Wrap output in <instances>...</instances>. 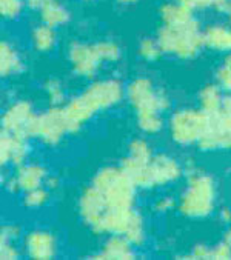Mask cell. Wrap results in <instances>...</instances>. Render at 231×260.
<instances>
[{
    "label": "cell",
    "mask_w": 231,
    "mask_h": 260,
    "mask_svg": "<svg viewBox=\"0 0 231 260\" xmlns=\"http://www.w3.org/2000/svg\"><path fill=\"white\" fill-rule=\"evenodd\" d=\"M217 208L216 179L197 167L185 171V186L178 197V213L188 220H204Z\"/></svg>",
    "instance_id": "obj_1"
},
{
    "label": "cell",
    "mask_w": 231,
    "mask_h": 260,
    "mask_svg": "<svg viewBox=\"0 0 231 260\" xmlns=\"http://www.w3.org/2000/svg\"><path fill=\"white\" fill-rule=\"evenodd\" d=\"M156 39L162 48L163 56H169L184 62L197 59L205 49L204 28L196 17L181 25L160 23L156 32Z\"/></svg>",
    "instance_id": "obj_2"
},
{
    "label": "cell",
    "mask_w": 231,
    "mask_h": 260,
    "mask_svg": "<svg viewBox=\"0 0 231 260\" xmlns=\"http://www.w3.org/2000/svg\"><path fill=\"white\" fill-rule=\"evenodd\" d=\"M90 183L100 192L111 211L130 210L136 206L139 189L121 165L100 167L91 177Z\"/></svg>",
    "instance_id": "obj_3"
},
{
    "label": "cell",
    "mask_w": 231,
    "mask_h": 260,
    "mask_svg": "<svg viewBox=\"0 0 231 260\" xmlns=\"http://www.w3.org/2000/svg\"><path fill=\"white\" fill-rule=\"evenodd\" d=\"M211 125V117L199 107H181L171 111L166 119L169 140L182 148L197 146Z\"/></svg>",
    "instance_id": "obj_4"
},
{
    "label": "cell",
    "mask_w": 231,
    "mask_h": 260,
    "mask_svg": "<svg viewBox=\"0 0 231 260\" xmlns=\"http://www.w3.org/2000/svg\"><path fill=\"white\" fill-rule=\"evenodd\" d=\"M130 177L139 191L162 189L185 177V165L168 152H156L145 168Z\"/></svg>",
    "instance_id": "obj_5"
},
{
    "label": "cell",
    "mask_w": 231,
    "mask_h": 260,
    "mask_svg": "<svg viewBox=\"0 0 231 260\" xmlns=\"http://www.w3.org/2000/svg\"><path fill=\"white\" fill-rule=\"evenodd\" d=\"M76 95L90 117L94 119L102 113L119 107L125 100V83L115 77H96Z\"/></svg>",
    "instance_id": "obj_6"
},
{
    "label": "cell",
    "mask_w": 231,
    "mask_h": 260,
    "mask_svg": "<svg viewBox=\"0 0 231 260\" xmlns=\"http://www.w3.org/2000/svg\"><path fill=\"white\" fill-rule=\"evenodd\" d=\"M125 100L136 113H168L171 110V97L157 86L150 77L136 76L125 85Z\"/></svg>",
    "instance_id": "obj_7"
},
{
    "label": "cell",
    "mask_w": 231,
    "mask_h": 260,
    "mask_svg": "<svg viewBox=\"0 0 231 260\" xmlns=\"http://www.w3.org/2000/svg\"><path fill=\"white\" fill-rule=\"evenodd\" d=\"M68 136H71V133L62 107H48L46 110L37 113L31 139L46 148H57L65 142Z\"/></svg>",
    "instance_id": "obj_8"
},
{
    "label": "cell",
    "mask_w": 231,
    "mask_h": 260,
    "mask_svg": "<svg viewBox=\"0 0 231 260\" xmlns=\"http://www.w3.org/2000/svg\"><path fill=\"white\" fill-rule=\"evenodd\" d=\"M67 60L71 73L82 80H93L103 67L94 43L73 40L67 48Z\"/></svg>",
    "instance_id": "obj_9"
},
{
    "label": "cell",
    "mask_w": 231,
    "mask_h": 260,
    "mask_svg": "<svg viewBox=\"0 0 231 260\" xmlns=\"http://www.w3.org/2000/svg\"><path fill=\"white\" fill-rule=\"evenodd\" d=\"M36 117H37V113L30 100L16 99L8 103L2 116H0V126H2L0 131L26 136L31 139Z\"/></svg>",
    "instance_id": "obj_10"
},
{
    "label": "cell",
    "mask_w": 231,
    "mask_h": 260,
    "mask_svg": "<svg viewBox=\"0 0 231 260\" xmlns=\"http://www.w3.org/2000/svg\"><path fill=\"white\" fill-rule=\"evenodd\" d=\"M23 255L33 260H51L59 252V240L49 228L37 226L28 230L22 237Z\"/></svg>",
    "instance_id": "obj_11"
},
{
    "label": "cell",
    "mask_w": 231,
    "mask_h": 260,
    "mask_svg": "<svg viewBox=\"0 0 231 260\" xmlns=\"http://www.w3.org/2000/svg\"><path fill=\"white\" fill-rule=\"evenodd\" d=\"M49 176L48 168L39 162H25L20 167H16V171L7 177L2 183L7 192L22 194L25 191L43 186Z\"/></svg>",
    "instance_id": "obj_12"
},
{
    "label": "cell",
    "mask_w": 231,
    "mask_h": 260,
    "mask_svg": "<svg viewBox=\"0 0 231 260\" xmlns=\"http://www.w3.org/2000/svg\"><path fill=\"white\" fill-rule=\"evenodd\" d=\"M197 148L202 152L231 151V110H222L211 117V125Z\"/></svg>",
    "instance_id": "obj_13"
},
{
    "label": "cell",
    "mask_w": 231,
    "mask_h": 260,
    "mask_svg": "<svg viewBox=\"0 0 231 260\" xmlns=\"http://www.w3.org/2000/svg\"><path fill=\"white\" fill-rule=\"evenodd\" d=\"M31 139L26 136L0 131V164L2 167H20L30 160Z\"/></svg>",
    "instance_id": "obj_14"
},
{
    "label": "cell",
    "mask_w": 231,
    "mask_h": 260,
    "mask_svg": "<svg viewBox=\"0 0 231 260\" xmlns=\"http://www.w3.org/2000/svg\"><path fill=\"white\" fill-rule=\"evenodd\" d=\"M137 248L121 234H109L103 240L99 251L88 254L91 260H134L137 257Z\"/></svg>",
    "instance_id": "obj_15"
},
{
    "label": "cell",
    "mask_w": 231,
    "mask_h": 260,
    "mask_svg": "<svg viewBox=\"0 0 231 260\" xmlns=\"http://www.w3.org/2000/svg\"><path fill=\"white\" fill-rule=\"evenodd\" d=\"M154 154L151 143L145 137H134L128 142L127 152L119 165L128 176H131L145 168L154 157Z\"/></svg>",
    "instance_id": "obj_16"
},
{
    "label": "cell",
    "mask_w": 231,
    "mask_h": 260,
    "mask_svg": "<svg viewBox=\"0 0 231 260\" xmlns=\"http://www.w3.org/2000/svg\"><path fill=\"white\" fill-rule=\"evenodd\" d=\"M205 49L216 54L231 53V23H210L204 28Z\"/></svg>",
    "instance_id": "obj_17"
},
{
    "label": "cell",
    "mask_w": 231,
    "mask_h": 260,
    "mask_svg": "<svg viewBox=\"0 0 231 260\" xmlns=\"http://www.w3.org/2000/svg\"><path fill=\"white\" fill-rule=\"evenodd\" d=\"M225 95L226 92L220 88L217 82H208L197 91V107L210 117H214L223 110Z\"/></svg>",
    "instance_id": "obj_18"
},
{
    "label": "cell",
    "mask_w": 231,
    "mask_h": 260,
    "mask_svg": "<svg viewBox=\"0 0 231 260\" xmlns=\"http://www.w3.org/2000/svg\"><path fill=\"white\" fill-rule=\"evenodd\" d=\"M25 71V62L17 46L10 40L0 43V76L2 79H11Z\"/></svg>",
    "instance_id": "obj_19"
},
{
    "label": "cell",
    "mask_w": 231,
    "mask_h": 260,
    "mask_svg": "<svg viewBox=\"0 0 231 260\" xmlns=\"http://www.w3.org/2000/svg\"><path fill=\"white\" fill-rule=\"evenodd\" d=\"M30 42L37 54H49L57 46V31L40 22L31 29Z\"/></svg>",
    "instance_id": "obj_20"
},
{
    "label": "cell",
    "mask_w": 231,
    "mask_h": 260,
    "mask_svg": "<svg viewBox=\"0 0 231 260\" xmlns=\"http://www.w3.org/2000/svg\"><path fill=\"white\" fill-rule=\"evenodd\" d=\"M194 11L179 2H166L159 8V17L162 25H181L194 19Z\"/></svg>",
    "instance_id": "obj_21"
},
{
    "label": "cell",
    "mask_w": 231,
    "mask_h": 260,
    "mask_svg": "<svg viewBox=\"0 0 231 260\" xmlns=\"http://www.w3.org/2000/svg\"><path fill=\"white\" fill-rule=\"evenodd\" d=\"M40 22L51 26V28H61L67 25L71 19V14L65 5H62L59 0H51L48 5H45L39 11Z\"/></svg>",
    "instance_id": "obj_22"
},
{
    "label": "cell",
    "mask_w": 231,
    "mask_h": 260,
    "mask_svg": "<svg viewBox=\"0 0 231 260\" xmlns=\"http://www.w3.org/2000/svg\"><path fill=\"white\" fill-rule=\"evenodd\" d=\"M51 194L52 191L48 189L45 185L25 191L20 194V205L25 211L30 213H36V211H42L43 208H46L51 202Z\"/></svg>",
    "instance_id": "obj_23"
},
{
    "label": "cell",
    "mask_w": 231,
    "mask_h": 260,
    "mask_svg": "<svg viewBox=\"0 0 231 260\" xmlns=\"http://www.w3.org/2000/svg\"><path fill=\"white\" fill-rule=\"evenodd\" d=\"M134 122L137 129L145 136H157L166 128V120L162 113L148 111V113H136Z\"/></svg>",
    "instance_id": "obj_24"
},
{
    "label": "cell",
    "mask_w": 231,
    "mask_h": 260,
    "mask_svg": "<svg viewBox=\"0 0 231 260\" xmlns=\"http://www.w3.org/2000/svg\"><path fill=\"white\" fill-rule=\"evenodd\" d=\"M42 91L46 97V102L49 107H62L68 100L67 89H65L64 83L55 77L46 79L42 85Z\"/></svg>",
    "instance_id": "obj_25"
},
{
    "label": "cell",
    "mask_w": 231,
    "mask_h": 260,
    "mask_svg": "<svg viewBox=\"0 0 231 260\" xmlns=\"http://www.w3.org/2000/svg\"><path fill=\"white\" fill-rule=\"evenodd\" d=\"M94 48L102 60L103 65L118 63L122 59V48L121 45L112 39H102L94 42Z\"/></svg>",
    "instance_id": "obj_26"
},
{
    "label": "cell",
    "mask_w": 231,
    "mask_h": 260,
    "mask_svg": "<svg viewBox=\"0 0 231 260\" xmlns=\"http://www.w3.org/2000/svg\"><path fill=\"white\" fill-rule=\"evenodd\" d=\"M137 56L145 63H156L163 56L162 48L156 37H143L137 43Z\"/></svg>",
    "instance_id": "obj_27"
},
{
    "label": "cell",
    "mask_w": 231,
    "mask_h": 260,
    "mask_svg": "<svg viewBox=\"0 0 231 260\" xmlns=\"http://www.w3.org/2000/svg\"><path fill=\"white\" fill-rule=\"evenodd\" d=\"M216 82L226 94H231V53L225 54L219 63L216 70Z\"/></svg>",
    "instance_id": "obj_28"
},
{
    "label": "cell",
    "mask_w": 231,
    "mask_h": 260,
    "mask_svg": "<svg viewBox=\"0 0 231 260\" xmlns=\"http://www.w3.org/2000/svg\"><path fill=\"white\" fill-rule=\"evenodd\" d=\"M25 0H0V14L5 20H16L23 11Z\"/></svg>",
    "instance_id": "obj_29"
},
{
    "label": "cell",
    "mask_w": 231,
    "mask_h": 260,
    "mask_svg": "<svg viewBox=\"0 0 231 260\" xmlns=\"http://www.w3.org/2000/svg\"><path fill=\"white\" fill-rule=\"evenodd\" d=\"M178 208V199H175L172 196H160L153 202V213L157 216H165L171 211H175Z\"/></svg>",
    "instance_id": "obj_30"
},
{
    "label": "cell",
    "mask_w": 231,
    "mask_h": 260,
    "mask_svg": "<svg viewBox=\"0 0 231 260\" xmlns=\"http://www.w3.org/2000/svg\"><path fill=\"white\" fill-rule=\"evenodd\" d=\"M23 230L19 223L16 222H7L2 225L0 228V240H5V242H22L23 237Z\"/></svg>",
    "instance_id": "obj_31"
},
{
    "label": "cell",
    "mask_w": 231,
    "mask_h": 260,
    "mask_svg": "<svg viewBox=\"0 0 231 260\" xmlns=\"http://www.w3.org/2000/svg\"><path fill=\"white\" fill-rule=\"evenodd\" d=\"M178 258H190V260H207L211 258V245H207L204 242L196 243L190 252L178 255Z\"/></svg>",
    "instance_id": "obj_32"
},
{
    "label": "cell",
    "mask_w": 231,
    "mask_h": 260,
    "mask_svg": "<svg viewBox=\"0 0 231 260\" xmlns=\"http://www.w3.org/2000/svg\"><path fill=\"white\" fill-rule=\"evenodd\" d=\"M22 254H23L22 246H17L16 242L0 240V258L2 260H16L20 258Z\"/></svg>",
    "instance_id": "obj_33"
},
{
    "label": "cell",
    "mask_w": 231,
    "mask_h": 260,
    "mask_svg": "<svg viewBox=\"0 0 231 260\" xmlns=\"http://www.w3.org/2000/svg\"><path fill=\"white\" fill-rule=\"evenodd\" d=\"M211 258L214 260H229L231 258V245L223 239L211 246Z\"/></svg>",
    "instance_id": "obj_34"
},
{
    "label": "cell",
    "mask_w": 231,
    "mask_h": 260,
    "mask_svg": "<svg viewBox=\"0 0 231 260\" xmlns=\"http://www.w3.org/2000/svg\"><path fill=\"white\" fill-rule=\"evenodd\" d=\"M176 2L185 5L191 11H205L208 8H213L214 0H176Z\"/></svg>",
    "instance_id": "obj_35"
},
{
    "label": "cell",
    "mask_w": 231,
    "mask_h": 260,
    "mask_svg": "<svg viewBox=\"0 0 231 260\" xmlns=\"http://www.w3.org/2000/svg\"><path fill=\"white\" fill-rule=\"evenodd\" d=\"M213 10L219 14H229L231 11V0H214Z\"/></svg>",
    "instance_id": "obj_36"
},
{
    "label": "cell",
    "mask_w": 231,
    "mask_h": 260,
    "mask_svg": "<svg viewBox=\"0 0 231 260\" xmlns=\"http://www.w3.org/2000/svg\"><path fill=\"white\" fill-rule=\"evenodd\" d=\"M51 2V0H25V5L28 10L31 11H40L45 5H48Z\"/></svg>",
    "instance_id": "obj_37"
},
{
    "label": "cell",
    "mask_w": 231,
    "mask_h": 260,
    "mask_svg": "<svg viewBox=\"0 0 231 260\" xmlns=\"http://www.w3.org/2000/svg\"><path fill=\"white\" fill-rule=\"evenodd\" d=\"M45 186L54 192V191H57V189L61 188V179L57 177V176H54V174H49L48 179H46V182H45Z\"/></svg>",
    "instance_id": "obj_38"
},
{
    "label": "cell",
    "mask_w": 231,
    "mask_h": 260,
    "mask_svg": "<svg viewBox=\"0 0 231 260\" xmlns=\"http://www.w3.org/2000/svg\"><path fill=\"white\" fill-rule=\"evenodd\" d=\"M219 219L226 226L231 225V208L229 206H225V208H222V210L219 211Z\"/></svg>",
    "instance_id": "obj_39"
},
{
    "label": "cell",
    "mask_w": 231,
    "mask_h": 260,
    "mask_svg": "<svg viewBox=\"0 0 231 260\" xmlns=\"http://www.w3.org/2000/svg\"><path fill=\"white\" fill-rule=\"evenodd\" d=\"M139 0H115V4L121 5V7H131L134 4H137Z\"/></svg>",
    "instance_id": "obj_40"
},
{
    "label": "cell",
    "mask_w": 231,
    "mask_h": 260,
    "mask_svg": "<svg viewBox=\"0 0 231 260\" xmlns=\"http://www.w3.org/2000/svg\"><path fill=\"white\" fill-rule=\"evenodd\" d=\"M223 110H231V94H226V95H225V105H223Z\"/></svg>",
    "instance_id": "obj_41"
},
{
    "label": "cell",
    "mask_w": 231,
    "mask_h": 260,
    "mask_svg": "<svg viewBox=\"0 0 231 260\" xmlns=\"http://www.w3.org/2000/svg\"><path fill=\"white\" fill-rule=\"evenodd\" d=\"M223 239L231 245V225H229V226H228V230L225 231V237H223Z\"/></svg>",
    "instance_id": "obj_42"
},
{
    "label": "cell",
    "mask_w": 231,
    "mask_h": 260,
    "mask_svg": "<svg viewBox=\"0 0 231 260\" xmlns=\"http://www.w3.org/2000/svg\"><path fill=\"white\" fill-rule=\"evenodd\" d=\"M82 2H85V4H93V2H96V0H82Z\"/></svg>",
    "instance_id": "obj_43"
},
{
    "label": "cell",
    "mask_w": 231,
    "mask_h": 260,
    "mask_svg": "<svg viewBox=\"0 0 231 260\" xmlns=\"http://www.w3.org/2000/svg\"><path fill=\"white\" fill-rule=\"evenodd\" d=\"M228 19H229V23H231V11H229V14H228Z\"/></svg>",
    "instance_id": "obj_44"
}]
</instances>
